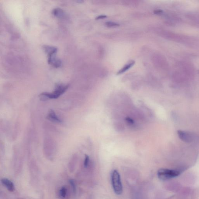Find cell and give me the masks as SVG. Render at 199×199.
I'll list each match as a JSON object with an SVG mask.
<instances>
[{
	"label": "cell",
	"mask_w": 199,
	"mask_h": 199,
	"mask_svg": "<svg viewBox=\"0 0 199 199\" xmlns=\"http://www.w3.org/2000/svg\"><path fill=\"white\" fill-rule=\"evenodd\" d=\"M69 85L63 84H57L55 90L52 93L48 92H44L41 93L39 96L41 99H56L59 98L61 95L63 94L68 89Z\"/></svg>",
	"instance_id": "obj_1"
},
{
	"label": "cell",
	"mask_w": 199,
	"mask_h": 199,
	"mask_svg": "<svg viewBox=\"0 0 199 199\" xmlns=\"http://www.w3.org/2000/svg\"><path fill=\"white\" fill-rule=\"evenodd\" d=\"M126 121L130 124L133 125L134 123V121L130 118H126Z\"/></svg>",
	"instance_id": "obj_15"
},
{
	"label": "cell",
	"mask_w": 199,
	"mask_h": 199,
	"mask_svg": "<svg viewBox=\"0 0 199 199\" xmlns=\"http://www.w3.org/2000/svg\"><path fill=\"white\" fill-rule=\"evenodd\" d=\"M69 183L70 184L71 187H72V190H73V193H76V184L74 180L72 179L69 180Z\"/></svg>",
	"instance_id": "obj_12"
},
{
	"label": "cell",
	"mask_w": 199,
	"mask_h": 199,
	"mask_svg": "<svg viewBox=\"0 0 199 199\" xmlns=\"http://www.w3.org/2000/svg\"><path fill=\"white\" fill-rule=\"evenodd\" d=\"M162 12V11L160 10H156L154 11L155 13L156 14H160Z\"/></svg>",
	"instance_id": "obj_17"
},
{
	"label": "cell",
	"mask_w": 199,
	"mask_h": 199,
	"mask_svg": "<svg viewBox=\"0 0 199 199\" xmlns=\"http://www.w3.org/2000/svg\"><path fill=\"white\" fill-rule=\"evenodd\" d=\"M43 48L45 53L47 54L48 57L55 55L57 52V48L54 46L44 45Z\"/></svg>",
	"instance_id": "obj_6"
},
{
	"label": "cell",
	"mask_w": 199,
	"mask_h": 199,
	"mask_svg": "<svg viewBox=\"0 0 199 199\" xmlns=\"http://www.w3.org/2000/svg\"><path fill=\"white\" fill-rule=\"evenodd\" d=\"M23 199V198H19V199Z\"/></svg>",
	"instance_id": "obj_18"
},
{
	"label": "cell",
	"mask_w": 199,
	"mask_h": 199,
	"mask_svg": "<svg viewBox=\"0 0 199 199\" xmlns=\"http://www.w3.org/2000/svg\"><path fill=\"white\" fill-rule=\"evenodd\" d=\"M67 190L66 187L63 186L60 189L59 191L60 196L62 198H65L67 194Z\"/></svg>",
	"instance_id": "obj_11"
},
{
	"label": "cell",
	"mask_w": 199,
	"mask_h": 199,
	"mask_svg": "<svg viewBox=\"0 0 199 199\" xmlns=\"http://www.w3.org/2000/svg\"><path fill=\"white\" fill-rule=\"evenodd\" d=\"M112 186L115 194L120 195L123 192L122 186L120 175L117 170H114L111 175Z\"/></svg>",
	"instance_id": "obj_2"
},
{
	"label": "cell",
	"mask_w": 199,
	"mask_h": 199,
	"mask_svg": "<svg viewBox=\"0 0 199 199\" xmlns=\"http://www.w3.org/2000/svg\"><path fill=\"white\" fill-rule=\"evenodd\" d=\"M48 61L49 65L55 67H60L62 65V62L60 60L56 57L55 55L48 57Z\"/></svg>",
	"instance_id": "obj_5"
},
{
	"label": "cell",
	"mask_w": 199,
	"mask_h": 199,
	"mask_svg": "<svg viewBox=\"0 0 199 199\" xmlns=\"http://www.w3.org/2000/svg\"><path fill=\"white\" fill-rule=\"evenodd\" d=\"M1 182L3 185L5 186L9 191L13 192L15 190V186L11 180L7 179L4 178L1 180Z\"/></svg>",
	"instance_id": "obj_7"
},
{
	"label": "cell",
	"mask_w": 199,
	"mask_h": 199,
	"mask_svg": "<svg viewBox=\"0 0 199 199\" xmlns=\"http://www.w3.org/2000/svg\"><path fill=\"white\" fill-rule=\"evenodd\" d=\"M54 15L59 18H63L64 16V12L60 8H55L52 11Z\"/></svg>",
	"instance_id": "obj_10"
},
{
	"label": "cell",
	"mask_w": 199,
	"mask_h": 199,
	"mask_svg": "<svg viewBox=\"0 0 199 199\" xmlns=\"http://www.w3.org/2000/svg\"><path fill=\"white\" fill-rule=\"evenodd\" d=\"M47 118L51 121L56 122V123H61L62 122L61 119L59 118L57 116L54 111L52 110L49 111L47 116Z\"/></svg>",
	"instance_id": "obj_8"
},
{
	"label": "cell",
	"mask_w": 199,
	"mask_h": 199,
	"mask_svg": "<svg viewBox=\"0 0 199 199\" xmlns=\"http://www.w3.org/2000/svg\"><path fill=\"white\" fill-rule=\"evenodd\" d=\"M107 17V16L106 15H100L99 16H98L96 18V20H100V19H105V18H106Z\"/></svg>",
	"instance_id": "obj_16"
},
{
	"label": "cell",
	"mask_w": 199,
	"mask_h": 199,
	"mask_svg": "<svg viewBox=\"0 0 199 199\" xmlns=\"http://www.w3.org/2000/svg\"><path fill=\"white\" fill-rule=\"evenodd\" d=\"M180 172L176 170H170L166 168H161L157 171L158 178L162 180H167L178 176Z\"/></svg>",
	"instance_id": "obj_3"
},
{
	"label": "cell",
	"mask_w": 199,
	"mask_h": 199,
	"mask_svg": "<svg viewBox=\"0 0 199 199\" xmlns=\"http://www.w3.org/2000/svg\"><path fill=\"white\" fill-rule=\"evenodd\" d=\"M134 61H132V62H130V63L127 64L126 65H125L123 68H122L120 71H119L118 72L117 74V75H120L122 73H124L126 71H127L129 69H130L135 64Z\"/></svg>",
	"instance_id": "obj_9"
},
{
	"label": "cell",
	"mask_w": 199,
	"mask_h": 199,
	"mask_svg": "<svg viewBox=\"0 0 199 199\" xmlns=\"http://www.w3.org/2000/svg\"><path fill=\"white\" fill-rule=\"evenodd\" d=\"M89 156L87 155H85L84 163L85 167H88V165H89Z\"/></svg>",
	"instance_id": "obj_13"
},
{
	"label": "cell",
	"mask_w": 199,
	"mask_h": 199,
	"mask_svg": "<svg viewBox=\"0 0 199 199\" xmlns=\"http://www.w3.org/2000/svg\"><path fill=\"white\" fill-rule=\"evenodd\" d=\"M177 134L179 138L183 141L186 143H191L194 139L193 135L190 132L184 131L179 130L177 132Z\"/></svg>",
	"instance_id": "obj_4"
},
{
	"label": "cell",
	"mask_w": 199,
	"mask_h": 199,
	"mask_svg": "<svg viewBox=\"0 0 199 199\" xmlns=\"http://www.w3.org/2000/svg\"><path fill=\"white\" fill-rule=\"evenodd\" d=\"M106 25L109 27H117L119 26V24L112 22H108L106 23Z\"/></svg>",
	"instance_id": "obj_14"
}]
</instances>
